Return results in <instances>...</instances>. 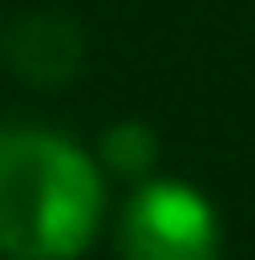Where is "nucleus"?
<instances>
[{
    "label": "nucleus",
    "instance_id": "1",
    "mask_svg": "<svg viewBox=\"0 0 255 260\" xmlns=\"http://www.w3.org/2000/svg\"><path fill=\"white\" fill-rule=\"evenodd\" d=\"M107 186L101 165L53 127H0V255L75 260L96 239Z\"/></svg>",
    "mask_w": 255,
    "mask_h": 260
},
{
    "label": "nucleus",
    "instance_id": "2",
    "mask_svg": "<svg viewBox=\"0 0 255 260\" xmlns=\"http://www.w3.org/2000/svg\"><path fill=\"white\" fill-rule=\"evenodd\" d=\"M122 260H218V212L186 181H138L117 223Z\"/></svg>",
    "mask_w": 255,
    "mask_h": 260
},
{
    "label": "nucleus",
    "instance_id": "4",
    "mask_svg": "<svg viewBox=\"0 0 255 260\" xmlns=\"http://www.w3.org/2000/svg\"><path fill=\"white\" fill-rule=\"evenodd\" d=\"M154 159H160V144L144 122H112L101 133V165L122 181H149Z\"/></svg>",
    "mask_w": 255,
    "mask_h": 260
},
{
    "label": "nucleus",
    "instance_id": "3",
    "mask_svg": "<svg viewBox=\"0 0 255 260\" xmlns=\"http://www.w3.org/2000/svg\"><path fill=\"white\" fill-rule=\"evenodd\" d=\"M6 53H11V69L27 85L53 90V85L80 75V64H85V32L69 16H59V11H43V16H27V21L11 27Z\"/></svg>",
    "mask_w": 255,
    "mask_h": 260
}]
</instances>
